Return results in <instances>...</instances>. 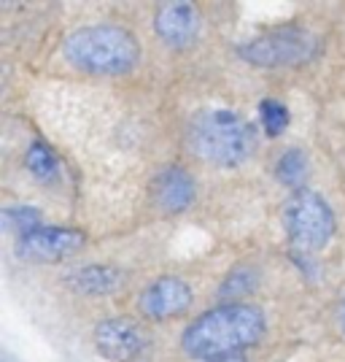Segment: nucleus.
Masks as SVG:
<instances>
[{"mask_svg": "<svg viewBox=\"0 0 345 362\" xmlns=\"http://www.w3.org/2000/svg\"><path fill=\"white\" fill-rule=\"evenodd\" d=\"M119 281L121 273L116 268H108V265H87V268L71 271V276H68V284L78 295H108L119 287Z\"/></svg>", "mask_w": 345, "mask_h": 362, "instance_id": "nucleus-11", "label": "nucleus"}, {"mask_svg": "<svg viewBox=\"0 0 345 362\" xmlns=\"http://www.w3.org/2000/svg\"><path fill=\"white\" fill-rule=\"evenodd\" d=\"M337 322H340V330L345 332V298L340 300V305H337Z\"/></svg>", "mask_w": 345, "mask_h": 362, "instance_id": "nucleus-18", "label": "nucleus"}, {"mask_svg": "<svg viewBox=\"0 0 345 362\" xmlns=\"http://www.w3.org/2000/svg\"><path fill=\"white\" fill-rule=\"evenodd\" d=\"M151 197L157 209L165 214H178L195 200V179L183 168H165L151 187Z\"/></svg>", "mask_w": 345, "mask_h": 362, "instance_id": "nucleus-9", "label": "nucleus"}, {"mask_svg": "<svg viewBox=\"0 0 345 362\" xmlns=\"http://www.w3.org/2000/svg\"><path fill=\"white\" fill-rule=\"evenodd\" d=\"M189 149L208 165L235 168L251 154L254 136L248 124L224 108H210L189 122Z\"/></svg>", "mask_w": 345, "mask_h": 362, "instance_id": "nucleus-3", "label": "nucleus"}, {"mask_svg": "<svg viewBox=\"0 0 345 362\" xmlns=\"http://www.w3.org/2000/svg\"><path fill=\"white\" fill-rule=\"evenodd\" d=\"M28 168L38 181H54L60 176V163H57L54 151L41 141H35L28 151Z\"/></svg>", "mask_w": 345, "mask_h": 362, "instance_id": "nucleus-12", "label": "nucleus"}, {"mask_svg": "<svg viewBox=\"0 0 345 362\" xmlns=\"http://www.w3.org/2000/svg\"><path fill=\"white\" fill-rule=\"evenodd\" d=\"M192 303V289L186 281H181L176 276L157 279L154 284L143 289L140 295V311L151 319H170L176 314H183Z\"/></svg>", "mask_w": 345, "mask_h": 362, "instance_id": "nucleus-8", "label": "nucleus"}, {"mask_svg": "<svg viewBox=\"0 0 345 362\" xmlns=\"http://www.w3.org/2000/svg\"><path fill=\"white\" fill-rule=\"evenodd\" d=\"M84 243V233L71 227H38L16 241V255L30 262H57L73 257Z\"/></svg>", "mask_w": 345, "mask_h": 362, "instance_id": "nucleus-6", "label": "nucleus"}, {"mask_svg": "<svg viewBox=\"0 0 345 362\" xmlns=\"http://www.w3.org/2000/svg\"><path fill=\"white\" fill-rule=\"evenodd\" d=\"M265 314L256 305L232 303L208 311L183 332V351L197 360L238 354L265 335Z\"/></svg>", "mask_w": 345, "mask_h": 362, "instance_id": "nucleus-1", "label": "nucleus"}, {"mask_svg": "<svg viewBox=\"0 0 345 362\" xmlns=\"http://www.w3.org/2000/svg\"><path fill=\"white\" fill-rule=\"evenodd\" d=\"M275 176L284 181L286 187H302V181L308 179V157L300 149H289L278 160Z\"/></svg>", "mask_w": 345, "mask_h": 362, "instance_id": "nucleus-13", "label": "nucleus"}, {"mask_svg": "<svg viewBox=\"0 0 345 362\" xmlns=\"http://www.w3.org/2000/svg\"><path fill=\"white\" fill-rule=\"evenodd\" d=\"M95 344L100 354L114 362H130L146 346V338L130 319H105L95 330Z\"/></svg>", "mask_w": 345, "mask_h": 362, "instance_id": "nucleus-7", "label": "nucleus"}, {"mask_svg": "<svg viewBox=\"0 0 345 362\" xmlns=\"http://www.w3.org/2000/svg\"><path fill=\"white\" fill-rule=\"evenodd\" d=\"M208 362H246V357H243V351H238V354H226V357H216Z\"/></svg>", "mask_w": 345, "mask_h": 362, "instance_id": "nucleus-17", "label": "nucleus"}, {"mask_svg": "<svg viewBox=\"0 0 345 362\" xmlns=\"http://www.w3.org/2000/svg\"><path fill=\"white\" fill-rule=\"evenodd\" d=\"M138 41L114 25H92L81 28L65 41V57L84 74L114 76L127 74L138 62Z\"/></svg>", "mask_w": 345, "mask_h": 362, "instance_id": "nucleus-2", "label": "nucleus"}, {"mask_svg": "<svg viewBox=\"0 0 345 362\" xmlns=\"http://www.w3.org/2000/svg\"><path fill=\"white\" fill-rule=\"evenodd\" d=\"M3 216H6V225L19 233V238L41 227V214L32 206H11V209H6Z\"/></svg>", "mask_w": 345, "mask_h": 362, "instance_id": "nucleus-14", "label": "nucleus"}, {"mask_svg": "<svg viewBox=\"0 0 345 362\" xmlns=\"http://www.w3.org/2000/svg\"><path fill=\"white\" fill-rule=\"evenodd\" d=\"M284 225L294 249L318 252L334 235V214L321 195H315L310 189H297L286 200Z\"/></svg>", "mask_w": 345, "mask_h": 362, "instance_id": "nucleus-4", "label": "nucleus"}, {"mask_svg": "<svg viewBox=\"0 0 345 362\" xmlns=\"http://www.w3.org/2000/svg\"><path fill=\"white\" fill-rule=\"evenodd\" d=\"M251 284H254V273L248 271V268H241V271H235L226 279V284L222 287V298H229L235 292H248Z\"/></svg>", "mask_w": 345, "mask_h": 362, "instance_id": "nucleus-16", "label": "nucleus"}, {"mask_svg": "<svg viewBox=\"0 0 345 362\" xmlns=\"http://www.w3.org/2000/svg\"><path fill=\"white\" fill-rule=\"evenodd\" d=\"M315 38L308 30L300 28H284V30L265 33L254 41L243 44L238 49L243 60L262 65V68H284V65H297L313 57Z\"/></svg>", "mask_w": 345, "mask_h": 362, "instance_id": "nucleus-5", "label": "nucleus"}, {"mask_svg": "<svg viewBox=\"0 0 345 362\" xmlns=\"http://www.w3.org/2000/svg\"><path fill=\"white\" fill-rule=\"evenodd\" d=\"M154 28L167 46L178 49V46L195 41L197 30H200V14L189 3H167L159 8V14L154 19Z\"/></svg>", "mask_w": 345, "mask_h": 362, "instance_id": "nucleus-10", "label": "nucleus"}, {"mask_svg": "<svg viewBox=\"0 0 345 362\" xmlns=\"http://www.w3.org/2000/svg\"><path fill=\"white\" fill-rule=\"evenodd\" d=\"M262 124H265L267 136H278V133H284L286 124H289V108H286L281 100L267 98V100L262 103Z\"/></svg>", "mask_w": 345, "mask_h": 362, "instance_id": "nucleus-15", "label": "nucleus"}]
</instances>
